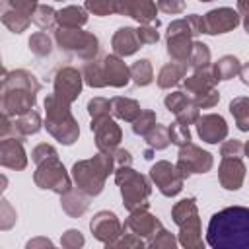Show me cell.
<instances>
[{
  "instance_id": "1",
  "label": "cell",
  "mask_w": 249,
  "mask_h": 249,
  "mask_svg": "<svg viewBox=\"0 0 249 249\" xmlns=\"http://www.w3.org/2000/svg\"><path fill=\"white\" fill-rule=\"evenodd\" d=\"M206 241L216 249H249V208L228 206L216 212L208 222Z\"/></svg>"
},
{
  "instance_id": "2",
  "label": "cell",
  "mask_w": 249,
  "mask_h": 249,
  "mask_svg": "<svg viewBox=\"0 0 249 249\" xmlns=\"http://www.w3.org/2000/svg\"><path fill=\"white\" fill-rule=\"evenodd\" d=\"M2 109L4 115H23L35 105V93L39 91V82L27 70H14L2 80Z\"/></svg>"
},
{
  "instance_id": "3",
  "label": "cell",
  "mask_w": 249,
  "mask_h": 249,
  "mask_svg": "<svg viewBox=\"0 0 249 249\" xmlns=\"http://www.w3.org/2000/svg\"><path fill=\"white\" fill-rule=\"evenodd\" d=\"M115 161L111 154H97L91 160H84L74 163V181L78 185V191L86 193L88 196H95L101 193L105 177L113 169Z\"/></svg>"
},
{
  "instance_id": "4",
  "label": "cell",
  "mask_w": 249,
  "mask_h": 249,
  "mask_svg": "<svg viewBox=\"0 0 249 249\" xmlns=\"http://www.w3.org/2000/svg\"><path fill=\"white\" fill-rule=\"evenodd\" d=\"M70 103L58 99L54 93H51L47 99H45V109H47V130L62 144H72L80 130H78V124L68 109Z\"/></svg>"
},
{
  "instance_id": "5",
  "label": "cell",
  "mask_w": 249,
  "mask_h": 249,
  "mask_svg": "<svg viewBox=\"0 0 249 249\" xmlns=\"http://www.w3.org/2000/svg\"><path fill=\"white\" fill-rule=\"evenodd\" d=\"M115 179L121 185L124 206L130 212H134V210H146V206H148L146 200H148V195H150V187H148L146 179L142 175L134 173L130 167H119Z\"/></svg>"
},
{
  "instance_id": "6",
  "label": "cell",
  "mask_w": 249,
  "mask_h": 249,
  "mask_svg": "<svg viewBox=\"0 0 249 249\" xmlns=\"http://www.w3.org/2000/svg\"><path fill=\"white\" fill-rule=\"evenodd\" d=\"M173 220L179 226V241L185 247H200V230H198V214L193 198H185L173 206Z\"/></svg>"
},
{
  "instance_id": "7",
  "label": "cell",
  "mask_w": 249,
  "mask_h": 249,
  "mask_svg": "<svg viewBox=\"0 0 249 249\" xmlns=\"http://www.w3.org/2000/svg\"><path fill=\"white\" fill-rule=\"evenodd\" d=\"M35 183L41 189H51L58 195H64L66 191H70V179H68L62 163L56 160V156L39 163V167L35 171Z\"/></svg>"
},
{
  "instance_id": "8",
  "label": "cell",
  "mask_w": 249,
  "mask_h": 249,
  "mask_svg": "<svg viewBox=\"0 0 249 249\" xmlns=\"http://www.w3.org/2000/svg\"><path fill=\"white\" fill-rule=\"evenodd\" d=\"M56 41L60 49H72L82 58H91L97 53V39L91 33L80 31L76 27H64L56 31Z\"/></svg>"
},
{
  "instance_id": "9",
  "label": "cell",
  "mask_w": 249,
  "mask_h": 249,
  "mask_svg": "<svg viewBox=\"0 0 249 249\" xmlns=\"http://www.w3.org/2000/svg\"><path fill=\"white\" fill-rule=\"evenodd\" d=\"M177 167L185 177H189L191 173H206L212 167V156L189 142L179 150Z\"/></svg>"
},
{
  "instance_id": "10",
  "label": "cell",
  "mask_w": 249,
  "mask_h": 249,
  "mask_svg": "<svg viewBox=\"0 0 249 249\" xmlns=\"http://www.w3.org/2000/svg\"><path fill=\"white\" fill-rule=\"evenodd\" d=\"M150 175L156 183V187L165 195V196H173L183 189V179L185 175L179 171V167L171 165L169 161H158L152 169Z\"/></svg>"
},
{
  "instance_id": "11",
  "label": "cell",
  "mask_w": 249,
  "mask_h": 249,
  "mask_svg": "<svg viewBox=\"0 0 249 249\" xmlns=\"http://www.w3.org/2000/svg\"><path fill=\"white\" fill-rule=\"evenodd\" d=\"M91 130L95 132V144H97L99 152L111 154L117 148V144L121 140V128L115 124V121L109 119V115L95 117L91 121Z\"/></svg>"
},
{
  "instance_id": "12",
  "label": "cell",
  "mask_w": 249,
  "mask_h": 249,
  "mask_svg": "<svg viewBox=\"0 0 249 249\" xmlns=\"http://www.w3.org/2000/svg\"><path fill=\"white\" fill-rule=\"evenodd\" d=\"M89 228H91L93 235H95L99 241H103L105 245H113V243L123 235V231H124V230L121 228L117 216H115L113 212H107V210L97 212L95 218L91 220Z\"/></svg>"
},
{
  "instance_id": "13",
  "label": "cell",
  "mask_w": 249,
  "mask_h": 249,
  "mask_svg": "<svg viewBox=\"0 0 249 249\" xmlns=\"http://www.w3.org/2000/svg\"><path fill=\"white\" fill-rule=\"evenodd\" d=\"M82 89V76L74 68H60L54 76V95L66 103H72Z\"/></svg>"
},
{
  "instance_id": "14",
  "label": "cell",
  "mask_w": 249,
  "mask_h": 249,
  "mask_svg": "<svg viewBox=\"0 0 249 249\" xmlns=\"http://www.w3.org/2000/svg\"><path fill=\"white\" fill-rule=\"evenodd\" d=\"M239 23V14L233 12L231 8H218L208 12L202 18V33H226L230 29H233Z\"/></svg>"
},
{
  "instance_id": "15",
  "label": "cell",
  "mask_w": 249,
  "mask_h": 249,
  "mask_svg": "<svg viewBox=\"0 0 249 249\" xmlns=\"http://www.w3.org/2000/svg\"><path fill=\"white\" fill-rule=\"evenodd\" d=\"M123 230H128V231L136 233L138 237L142 235V237H148V241H152V237L158 233V230H161V224H160V220H156L146 210H134L132 216L124 222Z\"/></svg>"
},
{
  "instance_id": "16",
  "label": "cell",
  "mask_w": 249,
  "mask_h": 249,
  "mask_svg": "<svg viewBox=\"0 0 249 249\" xmlns=\"http://www.w3.org/2000/svg\"><path fill=\"white\" fill-rule=\"evenodd\" d=\"M196 128H198L200 138L204 142H210V144L220 142L228 134L226 121L220 115H204V117L196 119Z\"/></svg>"
},
{
  "instance_id": "17",
  "label": "cell",
  "mask_w": 249,
  "mask_h": 249,
  "mask_svg": "<svg viewBox=\"0 0 249 249\" xmlns=\"http://www.w3.org/2000/svg\"><path fill=\"white\" fill-rule=\"evenodd\" d=\"M245 177V165L241 163L239 158H224L222 165H220V183L224 185V189L235 191L241 187Z\"/></svg>"
},
{
  "instance_id": "18",
  "label": "cell",
  "mask_w": 249,
  "mask_h": 249,
  "mask_svg": "<svg viewBox=\"0 0 249 249\" xmlns=\"http://www.w3.org/2000/svg\"><path fill=\"white\" fill-rule=\"evenodd\" d=\"M4 167L10 169H23L27 160H25V152L21 146L19 138H4L2 140V158H0Z\"/></svg>"
},
{
  "instance_id": "19",
  "label": "cell",
  "mask_w": 249,
  "mask_h": 249,
  "mask_svg": "<svg viewBox=\"0 0 249 249\" xmlns=\"http://www.w3.org/2000/svg\"><path fill=\"white\" fill-rule=\"evenodd\" d=\"M103 70H105V78H107V86H126L128 78H130V68L124 66V62L119 56H105L103 60Z\"/></svg>"
},
{
  "instance_id": "20",
  "label": "cell",
  "mask_w": 249,
  "mask_h": 249,
  "mask_svg": "<svg viewBox=\"0 0 249 249\" xmlns=\"http://www.w3.org/2000/svg\"><path fill=\"white\" fill-rule=\"evenodd\" d=\"M121 14H126L140 23H150L156 19V4L152 0H124Z\"/></svg>"
},
{
  "instance_id": "21",
  "label": "cell",
  "mask_w": 249,
  "mask_h": 249,
  "mask_svg": "<svg viewBox=\"0 0 249 249\" xmlns=\"http://www.w3.org/2000/svg\"><path fill=\"white\" fill-rule=\"evenodd\" d=\"M138 47H140V41L132 27H121L113 37V49L119 56H128L136 53Z\"/></svg>"
},
{
  "instance_id": "22",
  "label": "cell",
  "mask_w": 249,
  "mask_h": 249,
  "mask_svg": "<svg viewBox=\"0 0 249 249\" xmlns=\"http://www.w3.org/2000/svg\"><path fill=\"white\" fill-rule=\"evenodd\" d=\"M187 72V62H179V60H173L169 64H165L161 70H160V76H158V86L160 88H171L175 86Z\"/></svg>"
},
{
  "instance_id": "23",
  "label": "cell",
  "mask_w": 249,
  "mask_h": 249,
  "mask_svg": "<svg viewBox=\"0 0 249 249\" xmlns=\"http://www.w3.org/2000/svg\"><path fill=\"white\" fill-rule=\"evenodd\" d=\"M111 109L117 117L124 119V121H136L140 117V105L134 99L128 97H113L111 99Z\"/></svg>"
},
{
  "instance_id": "24",
  "label": "cell",
  "mask_w": 249,
  "mask_h": 249,
  "mask_svg": "<svg viewBox=\"0 0 249 249\" xmlns=\"http://www.w3.org/2000/svg\"><path fill=\"white\" fill-rule=\"evenodd\" d=\"M2 21H4V25H6L8 29H12L14 33H21V31L27 29L31 18H29V16H23V14H19V12L12 10V8L2 6Z\"/></svg>"
},
{
  "instance_id": "25",
  "label": "cell",
  "mask_w": 249,
  "mask_h": 249,
  "mask_svg": "<svg viewBox=\"0 0 249 249\" xmlns=\"http://www.w3.org/2000/svg\"><path fill=\"white\" fill-rule=\"evenodd\" d=\"M230 111L239 130H249V97H235L230 103Z\"/></svg>"
},
{
  "instance_id": "26",
  "label": "cell",
  "mask_w": 249,
  "mask_h": 249,
  "mask_svg": "<svg viewBox=\"0 0 249 249\" xmlns=\"http://www.w3.org/2000/svg\"><path fill=\"white\" fill-rule=\"evenodd\" d=\"M239 70H241V66H239V60H237L235 56H222V58L214 64V68H212L216 80H228V78H233Z\"/></svg>"
},
{
  "instance_id": "27",
  "label": "cell",
  "mask_w": 249,
  "mask_h": 249,
  "mask_svg": "<svg viewBox=\"0 0 249 249\" xmlns=\"http://www.w3.org/2000/svg\"><path fill=\"white\" fill-rule=\"evenodd\" d=\"M124 0H86V8L93 12L95 16H107V14H121Z\"/></svg>"
},
{
  "instance_id": "28",
  "label": "cell",
  "mask_w": 249,
  "mask_h": 249,
  "mask_svg": "<svg viewBox=\"0 0 249 249\" xmlns=\"http://www.w3.org/2000/svg\"><path fill=\"white\" fill-rule=\"evenodd\" d=\"M88 19L86 12L82 8H76V6H68L64 10L58 12V21L60 25H66V27H78V25H84Z\"/></svg>"
},
{
  "instance_id": "29",
  "label": "cell",
  "mask_w": 249,
  "mask_h": 249,
  "mask_svg": "<svg viewBox=\"0 0 249 249\" xmlns=\"http://www.w3.org/2000/svg\"><path fill=\"white\" fill-rule=\"evenodd\" d=\"M82 193V191H80ZM80 193H70L66 191L64 193V198H62V208L70 214V216H82L88 208V200L80 196Z\"/></svg>"
},
{
  "instance_id": "30",
  "label": "cell",
  "mask_w": 249,
  "mask_h": 249,
  "mask_svg": "<svg viewBox=\"0 0 249 249\" xmlns=\"http://www.w3.org/2000/svg\"><path fill=\"white\" fill-rule=\"evenodd\" d=\"M152 76H154L152 64L146 58H142V60H138V62H134L130 66V78H134V82L138 86H148L152 82Z\"/></svg>"
},
{
  "instance_id": "31",
  "label": "cell",
  "mask_w": 249,
  "mask_h": 249,
  "mask_svg": "<svg viewBox=\"0 0 249 249\" xmlns=\"http://www.w3.org/2000/svg\"><path fill=\"white\" fill-rule=\"evenodd\" d=\"M31 21L37 23L41 29H45V27L49 29V27H53L58 21V12H54L49 6H37V10L31 16Z\"/></svg>"
},
{
  "instance_id": "32",
  "label": "cell",
  "mask_w": 249,
  "mask_h": 249,
  "mask_svg": "<svg viewBox=\"0 0 249 249\" xmlns=\"http://www.w3.org/2000/svg\"><path fill=\"white\" fill-rule=\"evenodd\" d=\"M146 142L154 148V150H161L165 148L171 140H169V128H163L160 124H154L148 132H146Z\"/></svg>"
},
{
  "instance_id": "33",
  "label": "cell",
  "mask_w": 249,
  "mask_h": 249,
  "mask_svg": "<svg viewBox=\"0 0 249 249\" xmlns=\"http://www.w3.org/2000/svg\"><path fill=\"white\" fill-rule=\"evenodd\" d=\"M189 62L193 64L195 70H200V68H206L208 62H210V51L204 43H193V49H191V54H189Z\"/></svg>"
},
{
  "instance_id": "34",
  "label": "cell",
  "mask_w": 249,
  "mask_h": 249,
  "mask_svg": "<svg viewBox=\"0 0 249 249\" xmlns=\"http://www.w3.org/2000/svg\"><path fill=\"white\" fill-rule=\"evenodd\" d=\"M165 107H167L171 113L179 115V113H183L185 109L191 107V101H189V97H187L183 91H173V93H169V95L165 97Z\"/></svg>"
},
{
  "instance_id": "35",
  "label": "cell",
  "mask_w": 249,
  "mask_h": 249,
  "mask_svg": "<svg viewBox=\"0 0 249 249\" xmlns=\"http://www.w3.org/2000/svg\"><path fill=\"white\" fill-rule=\"evenodd\" d=\"M29 49L37 54V56H45L51 53V39L47 37L45 31H37L31 39H29Z\"/></svg>"
},
{
  "instance_id": "36",
  "label": "cell",
  "mask_w": 249,
  "mask_h": 249,
  "mask_svg": "<svg viewBox=\"0 0 249 249\" xmlns=\"http://www.w3.org/2000/svg\"><path fill=\"white\" fill-rule=\"evenodd\" d=\"M169 140L177 146H185L191 142V134H189V126L175 121L171 126H169Z\"/></svg>"
},
{
  "instance_id": "37",
  "label": "cell",
  "mask_w": 249,
  "mask_h": 249,
  "mask_svg": "<svg viewBox=\"0 0 249 249\" xmlns=\"http://www.w3.org/2000/svg\"><path fill=\"white\" fill-rule=\"evenodd\" d=\"M154 124H156V113H152V111H142L140 117L134 121L132 130H134V134L146 136V132H148Z\"/></svg>"
},
{
  "instance_id": "38",
  "label": "cell",
  "mask_w": 249,
  "mask_h": 249,
  "mask_svg": "<svg viewBox=\"0 0 249 249\" xmlns=\"http://www.w3.org/2000/svg\"><path fill=\"white\" fill-rule=\"evenodd\" d=\"M4 6L31 18L33 12L37 10V0H4Z\"/></svg>"
},
{
  "instance_id": "39",
  "label": "cell",
  "mask_w": 249,
  "mask_h": 249,
  "mask_svg": "<svg viewBox=\"0 0 249 249\" xmlns=\"http://www.w3.org/2000/svg\"><path fill=\"white\" fill-rule=\"evenodd\" d=\"M109 107H111V101H107V99H103V97H95V99H91V101L88 103V111H89L91 119L107 115V113H109Z\"/></svg>"
},
{
  "instance_id": "40",
  "label": "cell",
  "mask_w": 249,
  "mask_h": 249,
  "mask_svg": "<svg viewBox=\"0 0 249 249\" xmlns=\"http://www.w3.org/2000/svg\"><path fill=\"white\" fill-rule=\"evenodd\" d=\"M243 150H245V146L239 140H228L222 146V156L224 158H241L243 156Z\"/></svg>"
},
{
  "instance_id": "41",
  "label": "cell",
  "mask_w": 249,
  "mask_h": 249,
  "mask_svg": "<svg viewBox=\"0 0 249 249\" xmlns=\"http://www.w3.org/2000/svg\"><path fill=\"white\" fill-rule=\"evenodd\" d=\"M53 156H56V152H54V148H51V146H47V144H39V146L33 150V154H31V158H33L35 163H43L45 160H49V158H53Z\"/></svg>"
},
{
  "instance_id": "42",
  "label": "cell",
  "mask_w": 249,
  "mask_h": 249,
  "mask_svg": "<svg viewBox=\"0 0 249 249\" xmlns=\"http://www.w3.org/2000/svg\"><path fill=\"white\" fill-rule=\"evenodd\" d=\"M158 8L167 14H181L185 10L183 0H158Z\"/></svg>"
},
{
  "instance_id": "43",
  "label": "cell",
  "mask_w": 249,
  "mask_h": 249,
  "mask_svg": "<svg viewBox=\"0 0 249 249\" xmlns=\"http://www.w3.org/2000/svg\"><path fill=\"white\" fill-rule=\"evenodd\" d=\"M136 35H138L140 45H152V43H156V41L160 39L156 27H142V29L136 31Z\"/></svg>"
},
{
  "instance_id": "44",
  "label": "cell",
  "mask_w": 249,
  "mask_h": 249,
  "mask_svg": "<svg viewBox=\"0 0 249 249\" xmlns=\"http://www.w3.org/2000/svg\"><path fill=\"white\" fill-rule=\"evenodd\" d=\"M62 245H66V247H80V245H84V237H82L80 231L68 230V231L62 235Z\"/></svg>"
},
{
  "instance_id": "45",
  "label": "cell",
  "mask_w": 249,
  "mask_h": 249,
  "mask_svg": "<svg viewBox=\"0 0 249 249\" xmlns=\"http://www.w3.org/2000/svg\"><path fill=\"white\" fill-rule=\"evenodd\" d=\"M148 245H156V247L167 245V247H173V245H175V239L171 237V233H167V231L161 228L160 233H156V237H152V241H148Z\"/></svg>"
},
{
  "instance_id": "46",
  "label": "cell",
  "mask_w": 249,
  "mask_h": 249,
  "mask_svg": "<svg viewBox=\"0 0 249 249\" xmlns=\"http://www.w3.org/2000/svg\"><path fill=\"white\" fill-rule=\"evenodd\" d=\"M113 161H115L117 167H124V165H130L132 158H130V154L126 150H117L115 156H113Z\"/></svg>"
},
{
  "instance_id": "47",
  "label": "cell",
  "mask_w": 249,
  "mask_h": 249,
  "mask_svg": "<svg viewBox=\"0 0 249 249\" xmlns=\"http://www.w3.org/2000/svg\"><path fill=\"white\" fill-rule=\"evenodd\" d=\"M239 74H241V80H243L245 84H249V64H247V66H243V68L239 70Z\"/></svg>"
},
{
  "instance_id": "48",
  "label": "cell",
  "mask_w": 249,
  "mask_h": 249,
  "mask_svg": "<svg viewBox=\"0 0 249 249\" xmlns=\"http://www.w3.org/2000/svg\"><path fill=\"white\" fill-rule=\"evenodd\" d=\"M245 152H247V156H249V142L245 144Z\"/></svg>"
},
{
  "instance_id": "49",
  "label": "cell",
  "mask_w": 249,
  "mask_h": 249,
  "mask_svg": "<svg viewBox=\"0 0 249 249\" xmlns=\"http://www.w3.org/2000/svg\"><path fill=\"white\" fill-rule=\"evenodd\" d=\"M200 2H212V0H200Z\"/></svg>"
}]
</instances>
